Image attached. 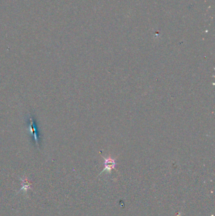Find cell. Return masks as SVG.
I'll use <instances>...</instances> for the list:
<instances>
[{"instance_id":"7a4b0ae2","label":"cell","mask_w":215,"mask_h":216,"mask_svg":"<svg viewBox=\"0 0 215 216\" xmlns=\"http://www.w3.org/2000/svg\"><path fill=\"white\" fill-rule=\"evenodd\" d=\"M116 166V162L114 160L109 158L107 159L105 158V168L103 171L107 170L108 171H111L112 169H114Z\"/></svg>"},{"instance_id":"6da1fadb","label":"cell","mask_w":215,"mask_h":216,"mask_svg":"<svg viewBox=\"0 0 215 216\" xmlns=\"http://www.w3.org/2000/svg\"><path fill=\"white\" fill-rule=\"evenodd\" d=\"M30 123L28 127V130L30 132V133H32L33 135L35 142L37 145V146L39 147V135H38V132H37L36 125L31 116H30Z\"/></svg>"}]
</instances>
